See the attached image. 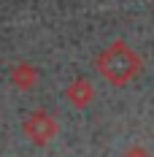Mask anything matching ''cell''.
I'll return each mask as SVG.
<instances>
[{"instance_id": "1", "label": "cell", "mask_w": 154, "mask_h": 157, "mask_svg": "<svg viewBox=\"0 0 154 157\" xmlns=\"http://www.w3.org/2000/svg\"><path fill=\"white\" fill-rule=\"evenodd\" d=\"M97 71L111 81V84H127L130 78L138 76L141 57L135 49H130L124 41H114L97 54Z\"/></svg>"}, {"instance_id": "2", "label": "cell", "mask_w": 154, "mask_h": 157, "mask_svg": "<svg viewBox=\"0 0 154 157\" xmlns=\"http://www.w3.org/2000/svg\"><path fill=\"white\" fill-rule=\"evenodd\" d=\"M22 130H24V136H27L32 144L43 146V144H49L54 136H57L60 125H57V119H54L49 111H32L30 117L24 119Z\"/></svg>"}, {"instance_id": "3", "label": "cell", "mask_w": 154, "mask_h": 157, "mask_svg": "<svg viewBox=\"0 0 154 157\" xmlns=\"http://www.w3.org/2000/svg\"><path fill=\"white\" fill-rule=\"evenodd\" d=\"M65 98H68L76 109H84V106L92 103L95 90H92V84H89L87 78H73V81L68 84V90H65Z\"/></svg>"}, {"instance_id": "4", "label": "cell", "mask_w": 154, "mask_h": 157, "mask_svg": "<svg viewBox=\"0 0 154 157\" xmlns=\"http://www.w3.org/2000/svg\"><path fill=\"white\" fill-rule=\"evenodd\" d=\"M11 81H14V87L19 90H30L32 84L38 81V71H35V65L30 63H16L11 68Z\"/></svg>"}, {"instance_id": "5", "label": "cell", "mask_w": 154, "mask_h": 157, "mask_svg": "<svg viewBox=\"0 0 154 157\" xmlns=\"http://www.w3.org/2000/svg\"><path fill=\"white\" fill-rule=\"evenodd\" d=\"M122 157H152V155H149V152H146L143 146H130V149H127V152H124Z\"/></svg>"}]
</instances>
